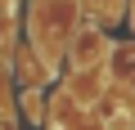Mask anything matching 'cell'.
I'll return each mask as SVG.
<instances>
[{"instance_id":"1","label":"cell","mask_w":135,"mask_h":130,"mask_svg":"<svg viewBox=\"0 0 135 130\" xmlns=\"http://www.w3.org/2000/svg\"><path fill=\"white\" fill-rule=\"evenodd\" d=\"M104 54H108V36H104V32L86 27V32L72 36V63H77V67H95Z\"/></svg>"}]
</instances>
